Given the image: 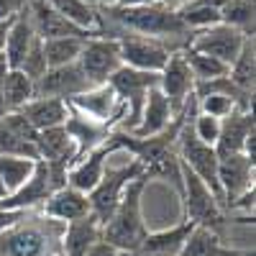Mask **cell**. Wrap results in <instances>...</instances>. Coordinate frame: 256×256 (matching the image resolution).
Returning <instances> with one entry per match:
<instances>
[{
    "mask_svg": "<svg viewBox=\"0 0 256 256\" xmlns=\"http://www.w3.org/2000/svg\"><path fill=\"white\" fill-rule=\"evenodd\" d=\"M152 182L146 174L134 180L123 190V198L110 216V220L102 226V241L118 248L120 254H136L138 246L146 238V220H144V192L146 184Z\"/></svg>",
    "mask_w": 256,
    "mask_h": 256,
    "instance_id": "6da1fadb",
    "label": "cell"
},
{
    "mask_svg": "<svg viewBox=\"0 0 256 256\" xmlns=\"http://www.w3.org/2000/svg\"><path fill=\"white\" fill-rule=\"evenodd\" d=\"M64 223L46 216H24L0 233V256H54L59 254Z\"/></svg>",
    "mask_w": 256,
    "mask_h": 256,
    "instance_id": "7a4b0ae2",
    "label": "cell"
},
{
    "mask_svg": "<svg viewBox=\"0 0 256 256\" xmlns=\"http://www.w3.org/2000/svg\"><path fill=\"white\" fill-rule=\"evenodd\" d=\"M180 198H182V208H184V218L190 223H195L200 228H210V230H216L218 236H223L230 216L216 200V195H212L184 164H182V192H180Z\"/></svg>",
    "mask_w": 256,
    "mask_h": 256,
    "instance_id": "3957f363",
    "label": "cell"
},
{
    "mask_svg": "<svg viewBox=\"0 0 256 256\" xmlns=\"http://www.w3.org/2000/svg\"><path fill=\"white\" fill-rule=\"evenodd\" d=\"M156 82H159V74L131 70V67H123V64L110 74L108 84L116 90V95L120 98V102L126 105V118L120 120V131L131 134L134 128L138 126L146 95L156 88Z\"/></svg>",
    "mask_w": 256,
    "mask_h": 256,
    "instance_id": "277c9868",
    "label": "cell"
},
{
    "mask_svg": "<svg viewBox=\"0 0 256 256\" xmlns=\"http://www.w3.org/2000/svg\"><path fill=\"white\" fill-rule=\"evenodd\" d=\"M144 174V166L131 159L120 166H105L102 180L95 184L92 192H88V200H90V216L98 218L100 226H105L110 220V216L116 212L120 198H123V190L131 184L134 180H138Z\"/></svg>",
    "mask_w": 256,
    "mask_h": 256,
    "instance_id": "5b68a950",
    "label": "cell"
},
{
    "mask_svg": "<svg viewBox=\"0 0 256 256\" xmlns=\"http://www.w3.org/2000/svg\"><path fill=\"white\" fill-rule=\"evenodd\" d=\"M67 105L72 110L82 113L84 118H90L95 123H102L108 128L120 126V120L126 118V105L120 102V98L116 95V90L110 88V84H95V88L70 98Z\"/></svg>",
    "mask_w": 256,
    "mask_h": 256,
    "instance_id": "8992f818",
    "label": "cell"
},
{
    "mask_svg": "<svg viewBox=\"0 0 256 256\" xmlns=\"http://www.w3.org/2000/svg\"><path fill=\"white\" fill-rule=\"evenodd\" d=\"M116 41H118V49H120V64L123 67L141 70V72H154V74L162 72L169 54L174 52L172 46L159 41V38H146V36H136V34H120Z\"/></svg>",
    "mask_w": 256,
    "mask_h": 256,
    "instance_id": "52a82bcc",
    "label": "cell"
},
{
    "mask_svg": "<svg viewBox=\"0 0 256 256\" xmlns=\"http://www.w3.org/2000/svg\"><path fill=\"white\" fill-rule=\"evenodd\" d=\"M82 74L88 77L92 84H108L110 74L120 67V49L116 38H105V36H90L82 46V54L77 59Z\"/></svg>",
    "mask_w": 256,
    "mask_h": 256,
    "instance_id": "ba28073f",
    "label": "cell"
},
{
    "mask_svg": "<svg viewBox=\"0 0 256 256\" xmlns=\"http://www.w3.org/2000/svg\"><path fill=\"white\" fill-rule=\"evenodd\" d=\"M246 38H248V36H244V34L236 31V28H230V26H226V24H216V26H210V28H202V31L192 34L187 49L218 59V62H223L226 67L230 70V64L236 62V56L241 54Z\"/></svg>",
    "mask_w": 256,
    "mask_h": 256,
    "instance_id": "9c48e42d",
    "label": "cell"
},
{
    "mask_svg": "<svg viewBox=\"0 0 256 256\" xmlns=\"http://www.w3.org/2000/svg\"><path fill=\"white\" fill-rule=\"evenodd\" d=\"M159 92L169 100L174 116H180L184 110V105L190 102V98L195 95V77H192L187 59H184V49L182 52H172L166 59V64L159 72V82H156Z\"/></svg>",
    "mask_w": 256,
    "mask_h": 256,
    "instance_id": "30bf717a",
    "label": "cell"
},
{
    "mask_svg": "<svg viewBox=\"0 0 256 256\" xmlns=\"http://www.w3.org/2000/svg\"><path fill=\"white\" fill-rule=\"evenodd\" d=\"M54 192H56V187L52 182L46 162L36 159L34 174L20 184L16 192H10V195L0 202V208H3V210H16V212H28V210L38 208V205H44Z\"/></svg>",
    "mask_w": 256,
    "mask_h": 256,
    "instance_id": "8fae6325",
    "label": "cell"
},
{
    "mask_svg": "<svg viewBox=\"0 0 256 256\" xmlns=\"http://www.w3.org/2000/svg\"><path fill=\"white\" fill-rule=\"evenodd\" d=\"M36 138L38 131L20 113H6L0 118V156L38 159Z\"/></svg>",
    "mask_w": 256,
    "mask_h": 256,
    "instance_id": "7c38bea8",
    "label": "cell"
},
{
    "mask_svg": "<svg viewBox=\"0 0 256 256\" xmlns=\"http://www.w3.org/2000/svg\"><path fill=\"white\" fill-rule=\"evenodd\" d=\"M92 84L82 74L80 64H67V67H54L46 70V74L34 84V98H59L67 102L70 98L90 90Z\"/></svg>",
    "mask_w": 256,
    "mask_h": 256,
    "instance_id": "4fadbf2b",
    "label": "cell"
},
{
    "mask_svg": "<svg viewBox=\"0 0 256 256\" xmlns=\"http://www.w3.org/2000/svg\"><path fill=\"white\" fill-rule=\"evenodd\" d=\"M218 184L223 195V210L238 200L244 192L254 190V162L244 154L218 159Z\"/></svg>",
    "mask_w": 256,
    "mask_h": 256,
    "instance_id": "5bb4252c",
    "label": "cell"
},
{
    "mask_svg": "<svg viewBox=\"0 0 256 256\" xmlns=\"http://www.w3.org/2000/svg\"><path fill=\"white\" fill-rule=\"evenodd\" d=\"M28 18H31V26L36 31V36L41 41H49V38H64V36H82V38H90L95 36L92 31H82L74 24H70L64 16H59L46 0H28L26 3Z\"/></svg>",
    "mask_w": 256,
    "mask_h": 256,
    "instance_id": "9a60e30c",
    "label": "cell"
},
{
    "mask_svg": "<svg viewBox=\"0 0 256 256\" xmlns=\"http://www.w3.org/2000/svg\"><path fill=\"white\" fill-rule=\"evenodd\" d=\"M110 154H116V152L110 148L108 138H105V144L95 146L92 152H88L82 159H77L72 164V169L67 172V187H72L77 192H84V195L92 192L95 184L102 180V172H105V166H108Z\"/></svg>",
    "mask_w": 256,
    "mask_h": 256,
    "instance_id": "2e32d148",
    "label": "cell"
},
{
    "mask_svg": "<svg viewBox=\"0 0 256 256\" xmlns=\"http://www.w3.org/2000/svg\"><path fill=\"white\" fill-rule=\"evenodd\" d=\"M254 134V110H233L228 118L220 120V136L216 141V154L218 159L244 154L246 138Z\"/></svg>",
    "mask_w": 256,
    "mask_h": 256,
    "instance_id": "e0dca14e",
    "label": "cell"
},
{
    "mask_svg": "<svg viewBox=\"0 0 256 256\" xmlns=\"http://www.w3.org/2000/svg\"><path fill=\"white\" fill-rule=\"evenodd\" d=\"M195 228V223H190L187 218H182L177 226L164 228V230H148L144 244L138 246L136 254L131 256H180L190 230Z\"/></svg>",
    "mask_w": 256,
    "mask_h": 256,
    "instance_id": "ac0fdd59",
    "label": "cell"
},
{
    "mask_svg": "<svg viewBox=\"0 0 256 256\" xmlns=\"http://www.w3.org/2000/svg\"><path fill=\"white\" fill-rule=\"evenodd\" d=\"M102 238V226L95 216L80 218L72 223H64L59 251L62 256H88V251Z\"/></svg>",
    "mask_w": 256,
    "mask_h": 256,
    "instance_id": "d6986e66",
    "label": "cell"
},
{
    "mask_svg": "<svg viewBox=\"0 0 256 256\" xmlns=\"http://www.w3.org/2000/svg\"><path fill=\"white\" fill-rule=\"evenodd\" d=\"M41 216L59 220V223H72V220L90 216V200L84 192H77L72 187H62L41 205Z\"/></svg>",
    "mask_w": 256,
    "mask_h": 256,
    "instance_id": "ffe728a7",
    "label": "cell"
},
{
    "mask_svg": "<svg viewBox=\"0 0 256 256\" xmlns=\"http://www.w3.org/2000/svg\"><path fill=\"white\" fill-rule=\"evenodd\" d=\"M34 41H36V31L31 26L28 10L24 8L20 13H16L13 20H10V28H8V36H6V49H3V56H0L8 70H18L20 67V62H24V56L28 54Z\"/></svg>",
    "mask_w": 256,
    "mask_h": 256,
    "instance_id": "44dd1931",
    "label": "cell"
},
{
    "mask_svg": "<svg viewBox=\"0 0 256 256\" xmlns=\"http://www.w3.org/2000/svg\"><path fill=\"white\" fill-rule=\"evenodd\" d=\"M64 131L70 134V138H72V144H74V148H77V159H82L88 152H92L95 146L105 144V138L110 136L113 128L102 126V123H95V120L84 118L82 113H77V110L70 108L67 120H64ZM77 159H74V162H77Z\"/></svg>",
    "mask_w": 256,
    "mask_h": 256,
    "instance_id": "7402d4cb",
    "label": "cell"
},
{
    "mask_svg": "<svg viewBox=\"0 0 256 256\" xmlns=\"http://www.w3.org/2000/svg\"><path fill=\"white\" fill-rule=\"evenodd\" d=\"M177 116L172 110V105H169V100L159 92V88H154L152 92L146 95V102H144V110H141V120L138 126L134 128V136L138 138H146V136H156L162 134L164 128H169V123H172Z\"/></svg>",
    "mask_w": 256,
    "mask_h": 256,
    "instance_id": "603a6c76",
    "label": "cell"
},
{
    "mask_svg": "<svg viewBox=\"0 0 256 256\" xmlns=\"http://www.w3.org/2000/svg\"><path fill=\"white\" fill-rule=\"evenodd\" d=\"M18 113L41 134V131H49V128L64 126L67 113H70V105L59 98H34Z\"/></svg>",
    "mask_w": 256,
    "mask_h": 256,
    "instance_id": "cb8c5ba5",
    "label": "cell"
},
{
    "mask_svg": "<svg viewBox=\"0 0 256 256\" xmlns=\"http://www.w3.org/2000/svg\"><path fill=\"white\" fill-rule=\"evenodd\" d=\"M241 254L244 251L223 244V236H218L216 230L200 228V226L190 230V236L180 251V256H241Z\"/></svg>",
    "mask_w": 256,
    "mask_h": 256,
    "instance_id": "d4e9b609",
    "label": "cell"
},
{
    "mask_svg": "<svg viewBox=\"0 0 256 256\" xmlns=\"http://www.w3.org/2000/svg\"><path fill=\"white\" fill-rule=\"evenodd\" d=\"M46 3L82 31H92L98 26V6L92 0H46Z\"/></svg>",
    "mask_w": 256,
    "mask_h": 256,
    "instance_id": "484cf974",
    "label": "cell"
},
{
    "mask_svg": "<svg viewBox=\"0 0 256 256\" xmlns=\"http://www.w3.org/2000/svg\"><path fill=\"white\" fill-rule=\"evenodd\" d=\"M228 80L236 84L238 90L254 95V80H256V44H254V36H248L244 41V49L236 56V62L230 64L228 70Z\"/></svg>",
    "mask_w": 256,
    "mask_h": 256,
    "instance_id": "4316f807",
    "label": "cell"
},
{
    "mask_svg": "<svg viewBox=\"0 0 256 256\" xmlns=\"http://www.w3.org/2000/svg\"><path fill=\"white\" fill-rule=\"evenodd\" d=\"M82 36H64V38H49L44 41V56H46V67H67V64H74L82 54L84 46Z\"/></svg>",
    "mask_w": 256,
    "mask_h": 256,
    "instance_id": "83f0119b",
    "label": "cell"
},
{
    "mask_svg": "<svg viewBox=\"0 0 256 256\" xmlns=\"http://www.w3.org/2000/svg\"><path fill=\"white\" fill-rule=\"evenodd\" d=\"M220 24L241 31L244 36H254V28H256L254 0H226L220 8Z\"/></svg>",
    "mask_w": 256,
    "mask_h": 256,
    "instance_id": "f1b7e54d",
    "label": "cell"
},
{
    "mask_svg": "<svg viewBox=\"0 0 256 256\" xmlns=\"http://www.w3.org/2000/svg\"><path fill=\"white\" fill-rule=\"evenodd\" d=\"M3 98H6V110L18 113L28 100H34V82L20 70H8L3 80Z\"/></svg>",
    "mask_w": 256,
    "mask_h": 256,
    "instance_id": "f546056e",
    "label": "cell"
},
{
    "mask_svg": "<svg viewBox=\"0 0 256 256\" xmlns=\"http://www.w3.org/2000/svg\"><path fill=\"white\" fill-rule=\"evenodd\" d=\"M36 159H24V156H0V182L10 192H16L31 174H34Z\"/></svg>",
    "mask_w": 256,
    "mask_h": 256,
    "instance_id": "4dcf8cb0",
    "label": "cell"
},
{
    "mask_svg": "<svg viewBox=\"0 0 256 256\" xmlns=\"http://www.w3.org/2000/svg\"><path fill=\"white\" fill-rule=\"evenodd\" d=\"M177 16H180V20L184 24V28H187L190 34L220 24V10H218V8H208V6H198V3L182 6V8L177 10Z\"/></svg>",
    "mask_w": 256,
    "mask_h": 256,
    "instance_id": "1f68e13d",
    "label": "cell"
},
{
    "mask_svg": "<svg viewBox=\"0 0 256 256\" xmlns=\"http://www.w3.org/2000/svg\"><path fill=\"white\" fill-rule=\"evenodd\" d=\"M184 59H187V67H190L192 77H195V82H208V80H218V77L228 74V67L223 62L205 56V54H198L192 49H184Z\"/></svg>",
    "mask_w": 256,
    "mask_h": 256,
    "instance_id": "d6a6232c",
    "label": "cell"
},
{
    "mask_svg": "<svg viewBox=\"0 0 256 256\" xmlns=\"http://www.w3.org/2000/svg\"><path fill=\"white\" fill-rule=\"evenodd\" d=\"M20 72H24L34 84L46 74V56H44V41H41L38 36H36V41L31 44V49H28V54L24 56V62H20V67H18Z\"/></svg>",
    "mask_w": 256,
    "mask_h": 256,
    "instance_id": "836d02e7",
    "label": "cell"
},
{
    "mask_svg": "<svg viewBox=\"0 0 256 256\" xmlns=\"http://www.w3.org/2000/svg\"><path fill=\"white\" fill-rule=\"evenodd\" d=\"M190 131H192V136H195L198 141H202L208 146H216V141L220 136V120L195 110V116L190 118Z\"/></svg>",
    "mask_w": 256,
    "mask_h": 256,
    "instance_id": "e575fe53",
    "label": "cell"
},
{
    "mask_svg": "<svg viewBox=\"0 0 256 256\" xmlns=\"http://www.w3.org/2000/svg\"><path fill=\"white\" fill-rule=\"evenodd\" d=\"M195 100H198V113H205L218 120L228 118L233 110H238V105L226 95H205V98H195Z\"/></svg>",
    "mask_w": 256,
    "mask_h": 256,
    "instance_id": "d590c367",
    "label": "cell"
},
{
    "mask_svg": "<svg viewBox=\"0 0 256 256\" xmlns=\"http://www.w3.org/2000/svg\"><path fill=\"white\" fill-rule=\"evenodd\" d=\"M26 8V0H0V24L10 20L16 13H20Z\"/></svg>",
    "mask_w": 256,
    "mask_h": 256,
    "instance_id": "8d00e7d4",
    "label": "cell"
},
{
    "mask_svg": "<svg viewBox=\"0 0 256 256\" xmlns=\"http://www.w3.org/2000/svg\"><path fill=\"white\" fill-rule=\"evenodd\" d=\"M24 216H26V212H16V210H3V208H0V233H3L6 228H10L13 223H18Z\"/></svg>",
    "mask_w": 256,
    "mask_h": 256,
    "instance_id": "74e56055",
    "label": "cell"
},
{
    "mask_svg": "<svg viewBox=\"0 0 256 256\" xmlns=\"http://www.w3.org/2000/svg\"><path fill=\"white\" fill-rule=\"evenodd\" d=\"M88 256H123V254H120L118 248H113L110 244H105V241L100 238V241H98V244L88 251Z\"/></svg>",
    "mask_w": 256,
    "mask_h": 256,
    "instance_id": "f35d334b",
    "label": "cell"
},
{
    "mask_svg": "<svg viewBox=\"0 0 256 256\" xmlns=\"http://www.w3.org/2000/svg\"><path fill=\"white\" fill-rule=\"evenodd\" d=\"M6 72H8V67L3 64V59H0V118L8 113V110H6V98H3V80H6Z\"/></svg>",
    "mask_w": 256,
    "mask_h": 256,
    "instance_id": "ab89813d",
    "label": "cell"
},
{
    "mask_svg": "<svg viewBox=\"0 0 256 256\" xmlns=\"http://www.w3.org/2000/svg\"><path fill=\"white\" fill-rule=\"evenodd\" d=\"M152 3H159V0H118L116 8H138V6H152Z\"/></svg>",
    "mask_w": 256,
    "mask_h": 256,
    "instance_id": "60d3db41",
    "label": "cell"
},
{
    "mask_svg": "<svg viewBox=\"0 0 256 256\" xmlns=\"http://www.w3.org/2000/svg\"><path fill=\"white\" fill-rule=\"evenodd\" d=\"M13 20V18H10ZM10 20L0 24V56H3V49H6V36H8V28H10Z\"/></svg>",
    "mask_w": 256,
    "mask_h": 256,
    "instance_id": "b9f144b4",
    "label": "cell"
},
{
    "mask_svg": "<svg viewBox=\"0 0 256 256\" xmlns=\"http://www.w3.org/2000/svg\"><path fill=\"white\" fill-rule=\"evenodd\" d=\"M159 3H162V6H166L169 10H180L182 6H187V3H190V0H159Z\"/></svg>",
    "mask_w": 256,
    "mask_h": 256,
    "instance_id": "7bdbcfd3",
    "label": "cell"
},
{
    "mask_svg": "<svg viewBox=\"0 0 256 256\" xmlns=\"http://www.w3.org/2000/svg\"><path fill=\"white\" fill-rule=\"evenodd\" d=\"M92 3H98V8L108 10V8H116V6H118V0H92Z\"/></svg>",
    "mask_w": 256,
    "mask_h": 256,
    "instance_id": "ee69618b",
    "label": "cell"
},
{
    "mask_svg": "<svg viewBox=\"0 0 256 256\" xmlns=\"http://www.w3.org/2000/svg\"><path fill=\"white\" fill-rule=\"evenodd\" d=\"M6 198H8V190H6V187H3V182H0V202H3V200H6Z\"/></svg>",
    "mask_w": 256,
    "mask_h": 256,
    "instance_id": "f6af8a7d",
    "label": "cell"
},
{
    "mask_svg": "<svg viewBox=\"0 0 256 256\" xmlns=\"http://www.w3.org/2000/svg\"><path fill=\"white\" fill-rule=\"evenodd\" d=\"M54 256H62V251H59V254H54Z\"/></svg>",
    "mask_w": 256,
    "mask_h": 256,
    "instance_id": "bcb514c9",
    "label": "cell"
}]
</instances>
